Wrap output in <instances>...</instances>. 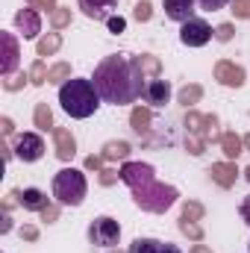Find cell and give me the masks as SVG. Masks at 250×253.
Masks as SVG:
<instances>
[{
    "mask_svg": "<svg viewBox=\"0 0 250 253\" xmlns=\"http://www.w3.org/2000/svg\"><path fill=\"white\" fill-rule=\"evenodd\" d=\"M91 83H94L100 100L112 103V106L135 103L144 94V85H147L144 74H141V65L135 59H129V56H121V53L103 56L100 62L94 65Z\"/></svg>",
    "mask_w": 250,
    "mask_h": 253,
    "instance_id": "cell-1",
    "label": "cell"
},
{
    "mask_svg": "<svg viewBox=\"0 0 250 253\" xmlns=\"http://www.w3.org/2000/svg\"><path fill=\"white\" fill-rule=\"evenodd\" d=\"M100 103L103 100H100L94 83L85 80V77H74V80L62 83V88H59V106H62V112L68 118L85 121L100 109Z\"/></svg>",
    "mask_w": 250,
    "mask_h": 253,
    "instance_id": "cell-2",
    "label": "cell"
},
{
    "mask_svg": "<svg viewBox=\"0 0 250 253\" xmlns=\"http://www.w3.org/2000/svg\"><path fill=\"white\" fill-rule=\"evenodd\" d=\"M85 194H88V180H85L83 171L62 168V171L53 174V197H56V203L77 209V206H83Z\"/></svg>",
    "mask_w": 250,
    "mask_h": 253,
    "instance_id": "cell-3",
    "label": "cell"
},
{
    "mask_svg": "<svg viewBox=\"0 0 250 253\" xmlns=\"http://www.w3.org/2000/svg\"><path fill=\"white\" fill-rule=\"evenodd\" d=\"M132 194H135V203L141 209H150V212H165L177 200V189L159 186V183H153V186H147V189H141V191H132Z\"/></svg>",
    "mask_w": 250,
    "mask_h": 253,
    "instance_id": "cell-4",
    "label": "cell"
},
{
    "mask_svg": "<svg viewBox=\"0 0 250 253\" xmlns=\"http://www.w3.org/2000/svg\"><path fill=\"white\" fill-rule=\"evenodd\" d=\"M121 239V224L109 215H100L88 224V242L94 248H115Z\"/></svg>",
    "mask_w": 250,
    "mask_h": 253,
    "instance_id": "cell-5",
    "label": "cell"
},
{
    "mask_svg": "<svg viewBox=\"0 0 250 253\" xmlns=\"http://www.w3.org/2000/svg\"><path fill=\"white\" fill-rule=\"evenodd\" d=\"M121 183L129 186L132 191H141V189H147V186L156 183V171H153V165H144V162H124Z\"/></svg>",
    "mask_w": 250,
    "mask_h": 253,
    "instance_id": "cell-6",
    "label": "cell"
},
{
    "mask_svg": "<svg viewBox=\"0 0 250 253\" xmlns=\"http://www.w3.org/2000/svg\"><path fill=\"white\" fill-rule=\"evenodd\" d=\"M12 150H15V159H21V162H39L44 156V138L39 132H21L12 144Z\"/></svg>",
    "mask_w": 250,
    "mask_h": 253,
    "instance_id": "cell-7",
    "label": "cell"
},
{
    "mask_svg": "<svg viewBox=\"0 0 250 253\" xmlns=\"http://www.w3.org/2000/svg\"><path fill=\"white\" fill-rule=\"evenodd\" d=\"M180 42L186 47H203L212 42V27L203 21V18H191L180 27Z\"/></svg>",
    "mask_w": 250,
    "mask_h": 253,
    "instance_id": "cell-8",
    "label": "cell"
},
{
    "mask_svg": "<svg viewBox=\"0 0 250 253\" xmlns=\"http://www.w3.org/2000/svg\"><path fill=\"white\" fill-rule=\"evenodd\" d=\"M162 9H165V18L168 21H174V24H186L191 18H197L194 12L200 9L197 6V0H162Z\"/></svg>",
    "mask_w": 250,
    "mask_h": 253,
    "instance_id": "cell-9",
    "label": "cell"
},
{
    "mask_svg": "<svg viewBox=\"0 0 250 253\" xmlns=\"http://www.w3.org/2000/svg\"><path fill=\"white\" fill-rule=\"evenodd\" d=\"M115 6H118V0H80L83 15L91 18V21H109Z\"/></svg>",
    "mask_w": 250,
    "mask_h": 253,
    "instance_id": "cell-10",
    "label": "cell"
},
{
    "mask_svg": "<svg viewBox=\"0 0 250 253\" xmlns=\"http://www.w3.org/2000/svg\"><path fill=\"white\" fill-rule=\"evenodd\" d=\"M150 106H165L168 100H171V85H168V80H150L147 85H144V94H141Z\"/></svg>",
    "mask_w": 250,
    "mask_h": 253,
    "instance_id": "cell-11",
    "label": "cell"
},
{
    "mask_svg": "<svg viewBox=\"0 0 250 253\" xmlns=\"http://www.w3.org/2000/svg\"><path fill=\"white\" fill-rule=\"evenodd\" d=\"M129 253H183L171 242H159V239H135L129 245Z\"/></svg>",
    "mask_w": 250,
    "mask_h": 253,
    "instance_id": "cell-12",
    "label": "cell"
},
{
    "mask_svg": "<svg viewBox=\"0 0 250 253\" xmlns=\"http://www.w3.org/2000/svg\"><path fill=\"white\" fill-rule=\"evenodd\" d=\"M15 197H18V203H21L27 212H42V209L47 206V194H44L42 189H36V186H30V189H21Z\"/></svg>",
    "mask_w": 250,
    "mask_h": 253,
    "instance_id": "cell-13",
    "label": "cell"
},
{
    "mask_svg": "<svg viewBox=\"0 0 250 253\" xmlns=\"http://www.w3.org/2000/svg\"><path fill=\"white\" fill-rule=\"evenodd\" d=\"M18 24L24 27V36H27V39H36V36H39V15H36V12L24 9V12L18 15Z\"/></svg>",
    "mask_w": 250,
    "mask_h": 253,
    "instance_id": "cell-14",
    "label": "cell"
},
{
    "mask_svg": "<svg viewBox=\"0 0 250 253\" xmlns=\"http://www.w3.org/2000/svg\"><path fill=\"white\" fill-rule=\"evenodd\" d=\"M230 0H197V6L203 9V12H218V9H224Z\"/></svg>",
    "mask_w": 250,
    "mask_h": 253,
    "instance_id": "cell-15",
    "label": "cell"
},
{
    "mask_svg": "<svg viewBox=\"0 0 250 253\" xmlns=\"http://www.w3.org/2000/svg\"><path fill=\"white\" fill-rule=\"evenodd\" d=\"M106 24H109V30H112L115 36H118V33H124V30H126V21H124V18H115V15H112V18H109Z\"/></svg>",
    "mask_w": 250,
    "mask_h": 253,
    "instance_id": "cell-16",
    "label": "cell"
},
{
    "mask_svg": "<svg viewBox=\"0 0 250 253\" xmlns=\"http://www.w3.org/2000/svg\"><path fill=\"white\" fill-rule=\"evenodd\" d=\"M242 218H245V224L250 227V194L242 200Z\"/></svg>",
    "mask_w": 250,
    "mask_h": 253,
    "instance_id": "cell-17",
    "label": "cell"
},
{
    "mask_svg": "<svg viewBox=\"0 0 250 253\" xmlns=\"http://www.w3.org/2000/svg\"><path fill=\"white\" fill-rule=\"evenodd\" d=\"M248 251H250V245H248Z\"/></svg>",
    "mask_w": 250,
    "mask_h": 253,
    "instance_id": "cell-18",
    "label": "cell"
}]
</instances>
